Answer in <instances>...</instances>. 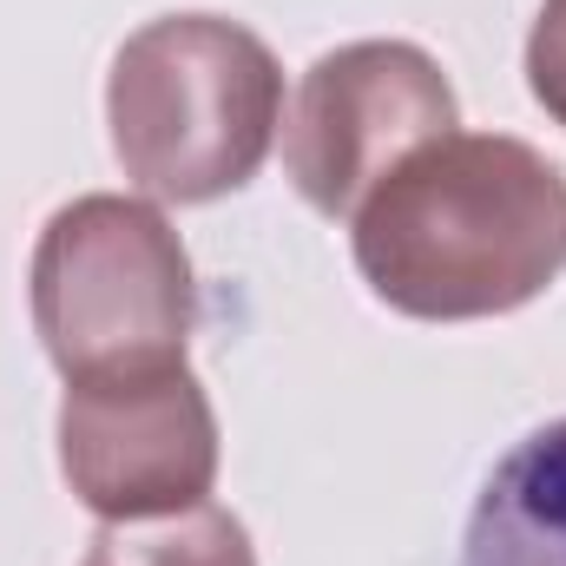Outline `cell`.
I'll return each mask as SVG.
<instances>
[{"label":"cell","mask_w":566,"mask_h":566,"mask_svg":"<svg viewBox=\"0 0 566 566\" xmlns=\"http://www.w3.org/2000/svg\"><path fill=\"white\" fill-rule=\"evenodd\" d=\"M60 474L99 521H158L211 501L218 409L191 363L73 376L60 396Z\"/></svg>","instance_id":"5"},{"label":"cell","mask_w":566,"mask_h":566,"mask_svg":"<svg viewBox=\"0 0 566 566\" xmlns=\"http://www.w3.org/2000/svg\"><path fill=\"white\" fill-rule=\"evenodd\" d=\"M448 133H461V99L428 46L349 40L303 73L283 119V171L316 218L349 224L402 158Z\"/></svg>","instance_id":"4"},{"label":"cell","mask_w":566,"mask_h":566,"mask_svg":"<svg viewBox=\"0 0 566 566\" xmlns=\"http://www.w3.org/2000/svg\"><path fill=\"white\" fill-rule=\"evenodd\" d=\"M80 566H258V547L231 507L198 501L158 521H99Z\"/></svg>","instance_id":"7"},{"label":"cell","mask_w":566,"mask_h":566,"mask_svg":"<svg viewBox=\"0 0 566 566\" xmlns=\"http://www.w3.org/2000/svg\"><path fill=\"white\" fill-rule=\"evenodd\" d=\"M283 126L277 53L224 13H158L106 73V133L119 171L158 205L244 191Z\"/></svg>","instance_id":"2"},{"label":"cell","mask_w":566,"mask_h":566,"mask_svg":"<svg viewBox=\"0 0 566 566\" xmlns=\"http://www.w3.org/2000/svg\"><path fill=\"white\" fill-rule=\"evenodd\" d=\"M527 93L547 106V119L566 126V0H541L527 33Z\"/></svg>","instance_id":"8"},{"label":"cell","mask_w":566,"mask_h":566,"mask_svg":"<svg viewBox=\"0 0 566 566\" xmlns=\"http://www.w3.org/2000/svg\"><path fill=\"white\" fill-rule=\"evenodd\" d=\"M349 251L369 296L416 323L527 310L566 271V171L514 133H448L363 198Z\"/></svg>","instance_id":"1"},{"label":"cell","mask_w":566,"mask_h":566,"mask_svg":"<svg viewBox=\"0 0 566 566\" xmlns=\"http://www.w3.org/2000/svg\"><path fill=\"white\" fill-rule=\"evenodd\" d=\"M33 329L53 369L99 376L133 363H171L198 323V283L185 238L158 205L126 191H86L40 224L33 244Z\"/></svg>","instance_id":"3"},{"label":"cell","mask_w":566,"mask_h":566,"mask_svg":"<svg viewBox=\"0 0 566 566\" xmlns=\"http://www.w3.org/2000/svg\"><path fill=\"white\" fill-rule=\"evenodd\" d=\"M461 566H566V416L494 461L468 514Z\"/></svg>","instance_id":"6"}]
</instances>
